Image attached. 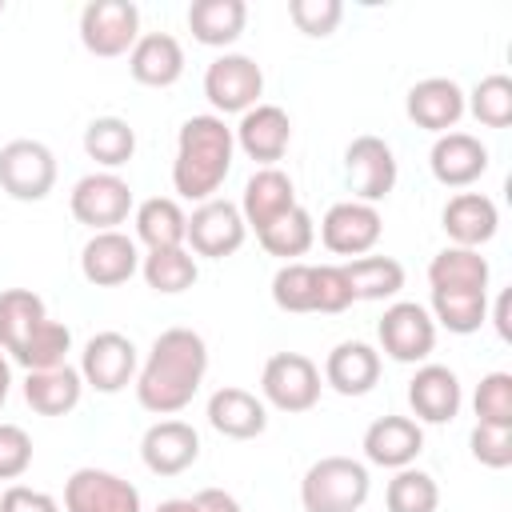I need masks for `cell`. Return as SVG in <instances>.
<instances>
[{
    "instance_id": "6da1fadb",
    "label": "cell",
    "mask_w": 512,
    "mask_h": 512,
    "mask_svg": "<svg viewBox=\"0 0 512 512\" xmlns=\"http://www.w3.org/2000/svg\"><path fill=\"white\" fill-rule=\"evenodd\" d=\"M208 372V344L192 328H164L136 368V400L152 416H176L192 404Z\"/></svg>"
},
{
    "instance_id": "7a4b0ae2",
    "label": "cell",
    "mask_w": 512,
    "mask_h": 512,
    "mask_svg": "<svg viewBox=\"0 0 512 512\" xmlns=\"http://www.w3.org/2000/svg\"><path fill=\"white\" fill-rule=\"evenodd\" d=\"M232 152H236V136L224 124V116H216V112L188 116L176 132L172 188L196 204L212 200L232 172Z\"/></svg>"
},
{
    "instance_id": "3957f363",
    "label": "cell",
    "mask_w": 512,
    "mask_h": 512,
    "mask_svg": "<svg viewBox=\"0 0 512 512\" xmlns=\"http://www.w3.org/2000/svg\"><path fill=\"white\" fill-rule=\"evenodd\" d=\"M372 492V476L352 456H320L300 480L304 512H360Z\"/></svg>"
},
{
    "instance_id": "277c9868",
    "label": "cell",
    "mask_w": 512,
    "mask_h": 512,
    "mask_svg": "<svg viewBox=\"0 0 512 512\" xmlns=\"http://www.w3.org/2000/svg\"><path fill=\"white\" fill-rule=\"evenodd\" d=\"M320 388V368L304 352H276L260 372V400L288 416L312 412L320 404Z\"/></svg>"
},
{
    "instance_id": "5b68a950",
    "label": "cell",
    "mask_w": 512,
    "mask_h": 512,
    "mask_svg": "<svg viewBox=\"0 0 512 512\" xmlns=\"http://www.w3.org/2000/svg\"><path fill=\"white\" fill-rule=\"evenodd\" d=\"M140 40V8L132 0H88L80 8V44L92 56H128Z\"/></svg>"
},
{
    "instance_id": "8992f818",
    "label": "cell",
    "mask_w": 512,
    "mask_h": 512,
    "mask_svg": "<svg viewBox=\"0 0 512 512\" xmlns=\"http://www.w3.org/2000/svg\"><path fill=\"white\" fill-rule=\"evenodd\" d=\"M204 96H208V104H212L216 116H232V112L244 116L264 96V72H260V64L252 56L224 52L204 72Z\"/></svg>"
},
{
    "instance_id": "52a82bcc",
    "label": "cell",
    "mask_w": 512,
    "mask_h": 512,
    "mask_svg": "<svg viewBox=\"0 0 512 512\" xmlns=\"http://www.w3.org/2000/svg\"><path fill=\"white\" fill-rule=\"evenodd\" d=\"M68 208H72L76 224H84L92 232H112L132 212V188L116 172H88L72 184Z\"/></svg>"
},
{
    "instance_id": "ba28073f",
    "label": "cell",
    "mask_w": 512,
    "mask_h": 512,
    "mask_svg": "<svg viewBox=\"0 0 512 512\" xmlns=\"http://www.w3.org/2000/svg\"><path fill=\"white\" fill-rule=\"evenodd\" d=\"M376 336L384 356H392L396 364H420L436 348V320L416 300H392L376 324Z\"/></svg>"
},
{
    "instance_id": "9c48e42d",
    "label": "cell",
    "mask_w": 512,
    "mask_h": 512,
    "mask_svg": "<svg viewBox=\"0 0 512 512\" xmlns=\"http://www.w3.org/2000/svg\"><path fill=\"white\" fill-rule=\"evenodd\" d=\"M0 188L20 200L36 204L56 188V156L40 140H8L0 148Z\"/></svg>"
},
{
    "instance_id": "30bf717a",
    "label": "cell",
    "mask_w": 512,
    "mask_h": 512,
    "mask_svg": "<svg viewBox=\"0 0 512 512\" xmlns=\"http://www.w3.org/2000/svg\"><path fill=\"white\" fill-rule=\"evenodd\" d=\"M396 176L400 168H396V152L388 140L364 132L344 148V180H348L352 200H364V204L384 200L396 188Z\"/></svg>"
},
{
    "instance_id": "8fae6325",
    "label": "cell",
    "mask_w": 512,
    "mask_h": 512,
    "mask_svg": "<svg viewBox=\"0 0 512 512\" xmlns=\"http://www.w3.org/2000/svg\"><path fill=\"white\" fill-rule=\"evenodd\" d=\"M248 236V224L240 216V208L232 200H204L192 208L188 216V232H184V248L192 256H204V260H224L232 252H240Z\"/></svg>"
},
{
    "instance_id": "7c38bea8",
    "label": "cell",
    "mask_w": 512,
    "mask_h": 512,
    "mask_svg": "<svg viewBox=\"0 0 512 512\" xmlns=\"http://www.w3.org/2000/svg\"><path fill=\"white\" fill-rule=\"evenodd\" d=\"M136 368H140V356H136V344L124 332H96L80 352L84 388H96L104 396L128 388L136 380Z\"/></svg>"
},
{
    "instance_id": "4fadbf2b",
    "label": "cell",
    "mask_w": 512,
    "mask_h": 512,
    "mask_svg": "<svg viewBox=\"0 0 512 512\" xmlns=\"http://www.w3.org/2000/svg\"><path fill=\"white\" fill-rule=\"evenodd\" d=\"M384 232L380 208L364 200H340L320 220V240L336 256H368Z\"/></svg>"
},
{
    "instance_id": "5bb4252c",
    "label": "cell",
    "mask_w": 512,
    "mask_h": 512,
    "mask_svg": "<svg viewBox=\"0 0 512 512\" xmlns=\"http://www.w3.org/2000/svg\"><path fill=\"white\" fill-rule=\"evenodd\" d=\"M64 512H144L132 480L108 468H76L64 484Z\"/></svg>"
},
{
    "instance_id": "9a60e30c",
    "label": "cell",
    "mask_w": 512,
    "mask_h": 512,
    "mask_svg": "<svg viewBox=\"0 0 512 512\" xmlns=\"http://www.w3.org/2000/svg\"><path fill=\"white\" fill-rule=\"evenodd\" d=\"M80 272L88 284L96 288H116L128 284L140 272V248L128 232L112 228V232H92L88 244L80 248Z\"/></svg>"
},
{
    "instance_id": "2e32d148",
    "label": "cell",
    "mask_w": 512,
    "mask_h": 512,
    "mask_svg": "<svg viewBox=\"0 0 512 512\" xmlns=\"http://www.w3.org/2000/svg\"><path fill=\"white\" fill-rule=\"evenodd\" d=\"M236 136V148L256 160L260 168H276V160L288 152L292 144V120L280 104H256L240 116V124L232 128Z\"/></svg>"
},
{
    "instance_id": "e0dca14e",
    "label": "cell",
    "mask_w": 512,
    "mask_h": 512,
    "mask_svg": "<svg viewBox=\"0 0 512 512\" xmlns=\"http://www.w3.org/2000/svg\"><path fill=\"white\" fill-rule=\"evenodd\" d=\"M140 460L152 476H180L200 460V432L184 420H156L140 436Z\"/></svg>"
},
{
    "instance_id": "ac0fdd59",
    "label": "cell",
    "mask_w": 512,
    "mask_h": 512,
    "mask_svg": "<svg viewBox=\"0 0 512 512\" xmlns=\"http://www.w3.org/2000/svg\"><path fill=\"white\" fill-rule=\"evenodd\" d=\"M404 112L416 128L424 132H452L464 116V88L448 76H428V80H416L408 88V100H404Z\"/></svg>"
},
{
    "instance_id": "d6986e66",
    "label": "cell",
    "mask_w": 512,
    "mask_h": 512,
    "mask_svg": "<svg viewBox=\"0 0 512 512\" xmlns=\"http://www.w3.org/2000/svg\"><path fill=\"white\" fill-rule=\"evenodd\" d=\"M408 404L416 424H448L456 420L464 392H460V376L448 364H420L416 376L408 380Z\"/></svg>"
},
{
    "instance_id": "ffe728a7",
    "label": "cell",
    "mask_w": 512,
    "mask_h": 512,
    "mask_svg": "<svg viewBox=\"0 0 512 512\" xmlns=\"http://www.w3.org/2000/svg\"><path fill=\"white\" fill-rule=\"evenodd\" d=\"M364 460L376 468H412L424 452V428L412 416H380L364 428Z\"/></svg>"
},
{
    "instance_id": "44dd1931",
    "label": "cell",
    "mask_w": 512,
    "mask_h": 512,
    "mask_svg": "<svg viewBox=\"0 0 512 512\" xmlns=\"http://www.w3.org/2000/svg\"><path fill=\"white\" fill-rule=\"evenodd\" d=\"M428 168L444 188H468L488 172V148L472 132H444L428 152Z\"/></svg>"
},
{
    "instance_id": "7402d4cb",
    "label": "cell",
    "mask_w": 512,
    "mask_h": 512,
    "mask_svg": "<svg viewBox=\"0 0 512 512\" xmlns=\"http://www.w3.org/2000/svg\"><path fill=\"white\" fill-rule=\"evenodd\" d=\"M208 424L228 440H256L268 428V404L236 384H224L208 396Z\"/></svg>"
},
{
    "instance_id": "603a6c76",
    "label": "cell",
    "mask_w": 512,
    "mask_h": 512,
    "mask_svg": "<svg viewBox=\"0 0 512 512\" xmlns=\"http://www.w3.org/2000/svg\"><path fill=\"white\" fill-rule=\"evenodd\" d=\"M440 224L448 232V240L456 248H484L496 228H500V212H496V200H488L484 192H456L444 212H440Z\"/></svg>"
},
{
    "instance_id": "cb8c5ba5",
    "label": "cell",
    "mask_w": 512,
    "mask_h": 512,
    "mask_svg": "<svg viewBox=\"0 0 512 512\" xmlns=\"http://www.w3.org/2000/svg\"><path fill=\"white\" fill-rule=\"evenodd\" d=\"M300 200H296V184H292V176L288 172H280V168H256L252 176H248V184H244V196H240V216H244V224L252 228V232H260V228H268L276 216H284L288 208H296Z\"/></svg>"
},
{
    "instance_id": "d4e9b609",
    "label": "cell",
    "mask_w": 512,
    "mask_h": 512,
    "mask_svg": "<svg viewBox=\"0 0 512 512\" xmlns=\"http://www.w3.org/2000/svg\"><path fill=\"white\" fill-rule=\"evenodd\" d=\"M128 72L144 88H172L184 76V48L172 32H144L128 52Z\"/></svg>"
},
{
    "instance_id": "484cf974",
    "label": "cell",
    "mask_w": 512,
    "mask_h": 512,
    "mask_svg": "<svg viewBox=\"0 0 512 512\" xmlns=\"http://www.w3.org/2000/svg\"><path fill=\"white\" fill-rule=\"evenodd\" d=\"M380 380V352L364 340H344L324 360V384L340 396H368Z\"/></svg>"
},
{
    "instance_id": "4316f807",
    "label": "cell",
    "mask_w": 512,
    "mask_h": 512,
    "mask_svg": "<svg viewBox=\"0 0 512 512\" xmlns=\"http://www.w3.org/2000/svg\"><path fill=\"white\" fill-rule=\"evenodd\" d=\"M248 24L244 0H192L188 4V32L204 48H228L240 40Z\"/></svg>"
},
{
    "instance_id": "83f0119b",
    "label": "cell",
    "mask_w": 512,
    "mask_h": 512,
    "mask_svg": "<svg viewBox=\"0 0 512 512\" xmlns=\"http://www.w3.org/2000/svg\"><path fill=\"white\" fill-rule=\"evenodd\" d=\"M492 268L476 248H440L428 264V284L432 292H488Z\"/></svg>"
},
{
    "instance_id": "f1b7e54d",
    "label": "cell",
    "mask_w": 512,
    "mask_h": 512,
    "mask_svg": "<svg viewBox=\"0 0 512 512\" xmlns=\"http://www.w3.org/2000/svg\"><path fill=\"white\" fill-rule=\"evenodd\" d=\"M80 396H84V380H80V368H72V364L28 372V380H24V400L40 416H68L80 404Z\"/></svg>"
},
{
    "instance_id": "f546056e",
    "label": "cell",
    "mask_w": 512,
    "mask_h": 512,
    "mask_svg": "<svg viewBox=\"0 0 512 512\" xmlns=\"http://www.w3.org/2000/svg\"><path fill=\"white\" fill-rule=\"evenodd\" d=\"M44 320H48V308L32 288H4L0 292V348L12 360Z\"/></svg>"
},
{
    "instance_id": "4dcf8cb0",
    "label": "cell",
    "mask_w": 512,
    "mask_h": 512,
    "mask_svg": "<svg viewBox=\"0 0 512 512\" xmlns=\"http://www.w3.org/2000/svg\"><path fill=\"white\" fill-rule=\"evenodd\" d=\"M184 232H188V216L172 196H152L136 208V240L148 252L184 248Z\"/></svg>"
},
{
    "instance_id": "1f68e13d",
    "label": "cell",
    "mask_w": 512,
    "mask_h": 512,
    "mask_svg": "<svg viewBox=\"0 0 512 512\" xmlns=\"http://www.w3.org/2000/svg\"><path fill=\"white\" fill-rule=\"evenodd\" d=\"M84 152L88 160H96L104 172H116L120 164L132 160L136 152V128L124 116H96L84 128Z\"/></svg>"
},
{
    "instance_id": "d6a6232c",
    "label": "cell",
    "mask_w": 512,
    "mask_h": 512,
    "mask_svg": "<svg viewBox=\"0 0 512 512\" xmlns=\"http://www.w3.org/2000/svg\"><path fill=\"white\" fill-rule=\"evenodd\" d=\"M256 240H260V248H264L268 256H280L284 264H292L296 256H304V252L312 248V240H316V220H312V212H308L304 204H296V208H288L284 216H276L268 228H260Z\"/></svg>"
},
{
    "instance_id": "836d02e7",
    "label": "cell",
    "mask_w": 512,
    "mask_h": 512,
    "mask_svg": "<svg viewBox=\"0 0 512 512\" xmlns=\"http://www.w3.org/2000/svg\"><path fill=\"white\" fill-rule=\"evenodd\" d=\"M140 276L152 292L176 296V292H188L196 284L200 268H196V256L188 248H160V252L140 256Z\"/></svg>"
},
{
    "instance_id": "e575fe53",
    "label": "cell",
    "mask_w": 512,
    "mask_h": 512,
    "mask_svg": "<svg viewBox=\"0 0 512 512\" xmlns=\"http://www.w3.org/2000/svg\"><path fill=\"white\" fill-rule=\"evenodd\" d=\"M344 272L356 300H392L404 288V264L396 256H356Z\"/></svg>"
},
{
    "instance_id": "d590c367",
    "label": "cell",
    "mask_w": 512,
    "mask_h": 512,
    "mask_svg": "<svg viewBox=\"0 0 512 512\" xmlns=\"http://www.w3.org/2000/svg\"><path fill=\"white\" fill-rule=\"evenodd\" d=\"M432 320L456 336L480 332L488 320V292H432Z\"/></svg>"
},
{
    "instance_id": "8d00e7d4",
    "label": "cell",
    "mask_w": 512,
    "mask_h": 512,
    "mask_svg": "<svg viewBox=\"0 0 512 512\" xmlns=\"http://www.w3.org/2000/svg\"><path fill=\"white\" fill-rule=\"evenodd\" d=\"M388 512H436L440 508V488L436 476L424 468H396L384 492Z\"/></svg>"
},
{
    "instance_id": "74e56055",
    "label": "cell",
    "mask_w": 512,
    "mask_h": 512,
    "mask_svg": "<svg viewBox=\"0 0 512 512\" xmlns=\"http://www.w3.org/2000/svg\"><path fill=\"white\" fill-rule=\"evenodd\" d=\"M68 352H72V328L48 316V320L28 336V344L16 352V364H24L28 372H44V368L68 364Z\"/></svg>"
},
{
    "instance_id": "f35d334b",
    "label": "cell",
    "mask_w": 512,
    "mask_h": 512,
    "mask_svg": "<svg viewBox=\"0 0 512 512\" xmlns=\"http://www.w3.org/2000/svg\"><path fill=\"white\" fill-rule=\"evenodd\" d=\"M464 112H472L484 128H508L512 124V80L504 72L484 76L472 92H464Z\"/></svg>"
},
{
    "instance_id": "ab89813d",
    "label": "cell",
    "mask_w": 512,
    "mask_h": 512,
    "mask_svg": "<svg viewBox=\"0 0 512 512\" xmlns=\"http://www.w3.org/2000/svg\"><path fill=\"white\" fill-rule=\"evenodd\" d=\"M272 304L280 312H316V264L292 260L280 264L272 276Z\"/></svg>"
},
{
    "instance_id": "60d3db41",
    "label": "cell",
    "mask_w": 512,
    "mask_h": 512,
    "mask_svg": "<svg viewBox=\"0 0 512 512\" xmlns=\"http://www.w3.org/2000/svg\"><path fill=\"white\" fill-rule=\"evenodd\" d=\"M472 408H476V424L512 428V372H488L476 384Z\"/></svg>"
},
{
    "instance_id": "b9f144b4",
    "label": "cell",
    "mask_w": 512,
    "mask_h": 512,
    "mask_svg": "<svg viewBox=\"0 0 512 512\" xmlns=\"http://www.w3.org/2000/svg\"><path fill=\"white\" fill-rule=\"evenodd\" d=\"M288 20L296 24V32L324 40L344 20V4L340 0H288Z\"/></svg>"
},
{
    "instance_id": "7bdbcfd3",
    "label": "cell",
    "mask_w": 512,
    "mask_h": 512,
    "mask_svg": "<svg viewBox=\"0 0 512 512\" xmlns=\"http://www.w3.org/2000/svg\"><path fill=\"white\" fill-rule=\"evenodd\" d=\"M352 304H356V296H352L344 264H316V312L336 316Z\"/></svg>"
},
{
    "instance_id": "ee69618b",
    "label": "cell",
    "mask_w": 512,
    "mask_h": 512,
    "mask_svg": "<svg viewBox=\"0 0 512 512\" xmlns=\"http://www.w3.org/2000/svg\"><path fill=\"white\" fill-rule=\"evenodd\" d=\"M32 468V436L20 424H0V480H20Z\"/></svg>"
},
{
    "instance_id": "f6af8a7d",
    "label": "cell",
    "mask_w": 512,
    "mask_h": 512,
    "mask_svg": "<svg viewBox=\"0 0 512 512\" xmlns=\"http://www.w3.org/2000/svg\"><path fill=\"white\" fill-rule=\"evenodd\" d=\"M472 456L484 468H508L512 464V428H492V424H476L472 436Z\"/></svg>"
},
{
    "instance_id": "bcb514c9",
    "label": "cell",
    "mask_w": 512,
    "mask_h": 512,
    "mask_svg": "<svg viewBox=\"0 0 512 512\" xmlns=\"http://www.w3.org/2000/svg\"><path fill=\"white\" fill-rule=\"evenodd\" d=\"M0 512H60L56 496L40 492V488H28V484H12L4 488L0 496Z\"/></svg>"
},
{
    "instance_id": "7dc6e473",
    "label": "cell",
    "mask_w": 512,
    "mask_h": 512,
    "mask_svg": "<svg viewBox=\"0 0 512 512\" xmlns=\"http://www.w3.org/2000/svg\"><path fill=\"white\" fill-rule=\"evenodd\" d=\"M192 504H196V512H240V500L224 488H200L192 496Z\"/></svg>"
},
{
    "instance_id": "c3c4849f",
    "label": "cell",
    "mask_w": 512,
    "mask_h": 512,
    "mask_svg": "<svg viewBox=\"0 0 512 512\" xmlns=\"http://www.w3.org/2000/svg\"><path fill=\"white\" fill-rule=\"evenodd\" d=\"M492 324H496V336H500V340H512V292H500V296H496Z\"/></svg>"
},
{
    "instance_id": "681fc988",
    "label": "cell",
    "mask_w": 512,
    "mask_h": 512,
    "mask_svg": "<svg viewBox=\"0 0 512 512\" xmlns=\"http://www.w3.org/2000/svg\"><path fill=\"white\" fill-rule=\"evenodd\" d=\"M8 392H12V360H8V352L0 348V408H4Z\"/></svg>"
},
{
    "instance_id": "f907efd6",
    "label": "cell",
    "mask_w": 512,
    "mask_h": 512,
    "mask_svg": "<svg viewBox=\"0 0 512 512\" xmlns=\"http://www.w3.org/2000/svg\"><path fill=\"white\" fill-rule=\"evenodd\" d=\"M156 512H196V504H192V496H176V500H164Z\"/></svg>"
},
{
    "instance_id": "816d5d0a",
    "label": "cell",
    "mask_w": 512,
    "mask_h": 512,
    "mask_svg": "<svg viewBox=\"0 0 512 512\" xmlns=\"http://www.w3.org/2000/svg\"><path fill=\"white\" fill-rule=\"evenodd\" d=\"M0 12H4V0H0Z\"/></svg>"
}]
</instances>
